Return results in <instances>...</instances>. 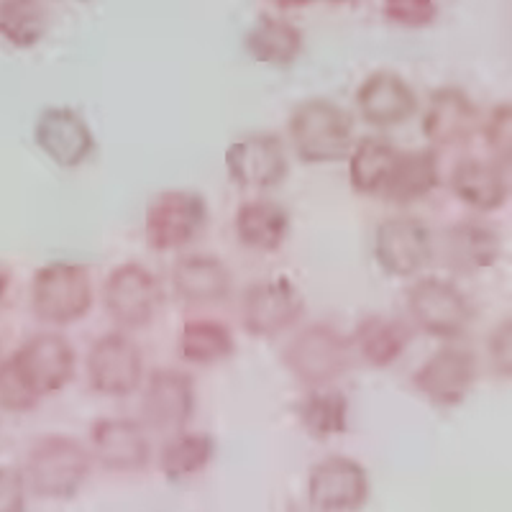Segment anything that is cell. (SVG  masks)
<instances>
[{
  "mask_svg": "<svg viewBox=\"0 0 512 512\" xmlns=\"http://www.w3.org/2000/svg\"><path fill=\"white\" fill-rule=\"evenodd\" d=\"M93 472L90 448L75 436L49 433L31 443L24 464V482L41 500H72Z\"/></svg>",
  "mask_w": 512,
  "mask_h": 512,
  "instance_id": "1",
  "label": "cell"
},
{
  "mask_svg": "<svg viewBox=\"0 0 512 512\" xmlns=\"http://www.w3.org/2000/svg\"><path fill=\"white\" fill-rule=\"evenodd\" d=\"M287 131L292 149L305 164L344 162L354 146V121L341 105L326 98L295 105Z\"/></svg>",
  "mask_w": 512,
  "mask_h": 512,
  "instance_id": "2",
  "label": "cell"
},
{
  "mask_svg": "<svg viewBox=\"0 0 512 512\" xmlns=\"http://www.w3.org/2000/svg\"><path fill=\"white\" fill-rule=\"evenodd\" d=\"M93 308V282L88 269L72 262H52L34 272L31 310L41 323L70 326Z\"/></svg>",
  "mask_w": 512,
  "mask_h": 512,
  "instance_id": "3",
  "label": "cell"
},
{
  "mask_svg": "<svg viewBox=\"0 0 512 512\" xmlns=\"http://www.w3.org/2000/svg\"><path fill=\"white\" fill-rule=\"evenodd\" d=\"M282 361L287 372L305 387H331L351 364L349 338L328 323H310L295 333Z\"/></svg>",
  "mask_w": 512,
  "mask_h": 512,
  "instance_id": "4",
  "label": "cell"
},
{
  "mask_svg": "<svg viewBox=\"0 0 512 512\" xmlns=\"http://www.w3.org/2000/svg\"><path fill=\"white\" fill-rule=\"evenodd\" d=\"M208 228V203L200 192L164 190L146 205L144 236L149 249L180 251Z\"/></svg>",
  "mask_w": 512,
  "mask_h": 512,
  "instance_id": "5",
  "label": "cell"
},
{
  "mask_svg": "<svg viewBox=\"0 0 512 512\" xmlns=\"http://www.w3.org/2000/svg\"><path fill=\"white\" fill-rule=\"evenodd\" d=\"M6 359L39 402L62 392L77 369L75 349L59 333H34Z\"/></svg>",
  "mask_w": 512,
  "mask_h": 512,
  "instance_id": "6",
  "label": "cell"
},
{
  "mask_svg": "<svg viewBox=\"0 0 512 512\" xmlns=\"http://www.w3.org/2000/svg\"><path fill=\"white\" fill-rule=\"evenodd\" d=\"M105 313L123 331L149 326L164 303L162 282L144 264L126 262L108 274L103 287Z\"/></svg>",
  "mask_w": 512,
  "mask_h": 512,
  "instance_id": "7",
  "label": "cell"
},
{
  "mask_svg": "<svg viewBox=\"0 0 512 512\" xmlns=\"http://www.w3.org/2000/svg\"><path fill=\"white\" fill-rule=\"evenodd\" d=\"M410 320L423 333L443 341L461 338L472 323V305L454 282L423 277L408 290Z\"/></svg>",
  "mask_w": 512,
  "mask_h": 512,
  "instance_id": "8",
  "label": "cell"
},
{
  "mask_svg": "<svg viewBox=\"0 0 512 512\" xmlns=\"http://www.w3.org/2000/svg\"><path fill=\"white\" fill-rule=\"evenodd\" d=\"M305 492L315 512H359L372 497V479L359 461L336 454L313 464Z\"/></svg>",
  "mask_w": 512,
  "mask_h": 512,
  "instance_id": "9",
  "label": "cell"
},
{
  "mask_svg": "<svg viewBox=\"0 0 512 512\" xmlns=\"http://www.w3.org/2000/svg\"><path fill=\"white\" fill-rule=\"evenodd\" d=\"M85 369L93 392L103 397H128L144 382V354L123 331L105 333L90 346Z\"/></svg>",
  "mask_w": 512,
  "mask_h": 512,
  "instance_id": "10",
  "label": "cell"
},
{
  "mask_svg": "<svg viewBox=\"0 0 512 512\" xmlns=\"http://www.w3.org/2000/svg\"><path fill=\"white\" fill-rule=\"evenodd\" d=\"M433 254L431 228L418 218H387L374 233V259L390 277H415L431 264Z\"/></svg>",
  "mask_w": 512,
  "mask_h": 512,
  "instance_id": "11",
  "label": "cell"
},
{
  "mask_svg": "<svg viewBox=\"0 0 512 512\" xmlns=\"http://www.w3.org/2000/svg\"><path fill=\"white\" fill-rule=\"evenodd\" d=\"M305 313V297L300 287L287 277L259 280L244 292L241 318L246 333L254 338H277L292 328Z\"/></svg>",
  "mask_w": 512,
  "mask_h": 512,
  "instance_id": "12",
  "label": "cell"
},
{
  "mask_svg": "<svg viewBox=\"0 0 512 512\" xmlns=\"http://www.w3.org/2000/svg\"><path fill=\"white\" fill-rule=\"evenodd\" d=\"M477 382V359L461 346H443L428 356L413 374L418 395L436 408H456L469 397Z\"/></svg>",
  "mask_w": 512,
  "mask_h": 512,
  "instance_id": "13",
  "label": "cell"
},
{
  "mask_svg": "<svg viewBox=\"0 0 512 512\" xmlns=\"http://www.w3.org/2000/svg\"><path fill=\"white\" fill-rule=\"evenodd\" d=\"M226 169L241 190L264 192L285 182L290 164L280 136L249 134L226 149Z\"/></svg>",
  "mask_w": 512,
  "mask_h": 512,
  "instance_id": "14",
  "label": "cell"
},
{
  "mask_svg": "<svg viewBox=\"0 0 512 512\" xmlns=\"http://www.w3.org/2000/svg\"><path fill=\"white\" fill-rule=\"evenodd\" d=\"M90 456L105 472L139 474L152 461V441L136 420L100 418L90 425Z\"/></svg>",
  "mask_w": 512,
  "mask_h": 512,
  "instance_id": "15",
  "label": "cell"
},
{
  "mask_svg": "<svg viewBox=\"0 0 512 512\" xmlns=\"http://www.w3.org/2000/svg\"><path fill=\"white\" fill-rule=\"evenodd\" d=\"M144 425L157 433H180L195 413V384L190 374L180 369H154L146 379Z\"/></svg>",
  "mask_w": 512,
  "mask_h": 512,
  "instance_id": "16",
  "label": "cell"
},
{
  "mask_svg": "<svg viewBox=\"0 0 512 512\" xmlns=\"http://www.w3.org/2000/svg\"><path fill=\"white\" fill-rule=\"evenodd\" d=\"M34 141L57 167L75 169L90 159L95 149L88 121L67 105H52L34 123Z\"/></svg>",
  "mask_w": 512,
  "mask_h": 512,
  "instance_id": "17",
  "label": "cell"
},
{
  "mask_svg": "<svg viewBox=\"0 0 512 512\" xmlns=\"http://www.w3.org/2000/svg\"><path fill=\"white\" fill-rule=\"evenodd\" d=\"M479 111L461 88L433 90L423 113V134L436 149H459L477 134Z\"/></svg>",
  "mask_w": 512,
  "mask_h": 512,
  "instance_id": "18",
  "label": "cell"
},
{
  "mask_svg": "<svg viewBox=\"0 0 512 512\" xmlns=\"http://www.w3.org/2000/svg\"><path fill=\"white\" fill-rule=\"evenodd\" d=\"M356 108L374 128H392L408 121L418 108L413 88L397 72H372L356 90Z\"/></svg>",
  "mask_w": 512,
  "mask_h": 512,
  "instance_id": "19",
  "label": "cell"
},
{
  "mask_svg": "<svg viewBox=\"0 0 512 512\" xmlns=\"http://www.w3.org/2000/svg\"><path fill=\"white\" fill-rule=\"evenodd\" d=\"M443 259L456 274H477L495 267L502 254L500 236L482 221H459L443 231Z\"/></svg>",
  "mask_w": 512,
  "mask_h": 512,
  "instance_id": "20",
  "label": "cell"
},
{
  "mask_svg": "<svg viewBox=\"0 0 512 512\" xmlns=\"http://www.w3.org/2000/svg\"><path fill=\"white\" fill-rule=\"evenodd\" d=\"M413 344V331L405 320L392 315H367L356 323L349 338L351 354L359 356L367 367L387 369L402 359Z\"/></svg>",
  "mask_w": 512,
  "mask_h": 512,
  "instance_id": "21",
  "label": "cell"
},
{
  "mask_svg": "<svg viewBox=\"0 0 512 512\" xmlns=\"http://www.w3.org/2000/svg\"><path fill=\"white\" fill-rule=\"evenodd\" d=\"M505 172L507 169L495 159H461L451 169V190L466 208L477 213H495L510 195Z\"/></svg>",
  "mask_w": 512,
  "mask_h": 512,
  "instance_id": "22",
  "label": "cell"
},
{
  "mask_svg": "<svg viewBox=\"0 0 512 512\" xmlns=\"http://www.w3.org/2000/svg\"><path fill=\"white\" fill-rule=\"evenodd\" d=\"M172 290L187 305H218L231 295V269L213 254H190L172 267Z\"/></svg>",
  "mask_w": 512,
  "mask_h": 512,
  "instance_id": "23",
  "label": "cell"
},
{
  "mask_svg": "<svg viewBox=\"0 0 512 512\" xmlns=\"http://www.w3.org/2000/svg\"><path fill=\"white\" fill-rule=\"evenodd\" d=\"M236 239L259 254H272L290 239V213L274 200H249L236 210Z\"/></svg>",
  "mask_w": 512,
  "mask_h": 512,
  "instance_id": "24",
  "label": "cell"
},
{
  "mask_svg": "<svg viewBox=\"0 0 512 512\" xmlns=\"http://www.w3.org/2000/svg\"><path fill=\"white\" fill-rule=\"evenodd\" d=\"M441 182V169L433 149H418V152H400L395 159L382 198L397 205H410L428 198Z\"/></svg>",
  "mask_w": 512,
  "mask_h": 512,
  "instance_id": "25",
  "label": "cell"
},
{
  "mask_svg": "<svg viewBox=\"0 0 512 512\" xmlns=\"http://www.w3.org/2000/svg\"><path fill=\"white\" fill-rule=\"evenodd\" d=\"M303 31L280 16H259L244 36L251 59L269 67H290L303 54Z\"/></svg>",
  "mask_w": 512,
  "mask_h": 512,
  "instance_id": "26",
  "label": "cell"
},
{
  "mask_svg": "<svg viewBox=\"0 0 512 512\" xmlns=\"http://www.w3.org/2000/svg\"><path fill=\"white\" fill-rule=\"evenodd\" d=\"M349 400L333 387H310L308 395L295 405V418L315 441L344 436L349 431Z\"/></svg>",
  "mask_w": 512,
  "mask_h": 512,
  "instance_id": "27",
  "label": "cell"
},
{
  "mask_svg": "<svg viewBox=\"0 0 512 512\" xmlns=\"http://www.w3.org/2000/svg\"><path fill=\"white\" fill-rule=\"evenodd\" d=\"M216 459V441L208 433L180 431L172 433L159 451V472L169 482H190L213 464Z\"/></svg>",
  "mask_w": 512,
  "mask_h": 512,
  "instance_id": "28",
  "label": "cell"
},
{
  "mask_svg": "<svg viewBox=\"0 0 512 512\" xmlns=\"http://www.w3.org/2000/svg\"><path fill=\"white\" fill-rule=\"evenodd\" d=\"M233 351H236V341H233L231 328L218 320H187L177 333V354L187 364H200V367L221 364V361L231 359Z\"/></svg>",
  "mask_w": 512,
  "mask_h": 512,
  "instance_id": "29",
  "label": "cell"
},
{
  "mask_svg": "<svg viewBox=\"0 0 512 512\" xmlns=\"http://www.w3.org/2000/svg\"><path fill=\"white\" fill-rule=\"evenodd\" d=\"M400 149L390 144V141L369 136L361 139L359 144L351 146L349 152V180L359 195H382L387 177H390L395 159Z\"/></svg>",
  "mask_w": 512,
  "mask_h": 512,
  "instance_id": "30",
  "label": "cell"
},
{
  "mask_svg": "<svg viewBox=\"0 0 512 512\" xmlns=\"http://www.w3.org/2000/svg\"><path fill=\"white\" fill-rule=\"evenodd\" d=\"M47 29L49 13L41 0H0V41L11 49H34Z\"/></svg>",
  "mask_w": 512,
  "mask_h": 512,
  "instance_id": "31",
  "label": "cell"
},
{
  "mask_svg": "<svg viewBox=\"0 0 512 512\" xmlns=\"http://www.w3.org/2000/svg\"><path fill=\"white\" fill-rule=\"evenodd\" d=\"M382 13L400 29H428L438 16V0H382Z\"/></svg>",
  "mask_w": 512,
  "mask_h": 512,
  "instance_id": "32",
  "label": "cell"
},
{
  "mask_svg": "<svg viewBox=\"0 0 512 512\" xmlns=\"http://www.w3.org/2000/svg\"><path fill=\"white\" fill-rule=\"evenodd\" d=\"M484 141L492 149V157L497 164L507 169L512 159V105L500 103L489 111L487 123H484Z\"/></svg>",
  "mask_w": 512,
  "mask_h": 512,
  "instance_id": "33",
  "label": "cell"
},
{
  "mask_svg": "<svg viewBox=\"0 0 512 512\" xmlns=\"http://www.w3.org/2000/svg\"><path fill=\"white\" fill-rule=\"evenodd\" d=\"M26 489L24 474L11 466H0V512H26Z\"/></svg>",
  "mask_w": 512,
  "mask_h": 512,
  "instance_id": "34",
  "label": "cell"
},
{
  "mask_svg": "<svg viewBox=\"0 0 512 512\" xmlns=\"http://www.w3.org/2000/svg\"><path fill=\"white\" fill-rule=\"evenodd\" d=\"M489 361L502 379L510 377L512 369V326L510 320H502L495 331L489 333Z\"/></svg>",
  "mask_w": 512,
  "mask_h": 512,
  "instance_id": "35",
  "label": "cell"
},
{
  "mask_svg": "<svg viewBox=\"0 0 512 512\" xmlns=\"http://www.w3.org/2000/svg\"><path fill=\"white\" fill-rule=\"evenodd\" d=\"M274 8H280V11H295V8H305L315 0H269Z\"/></svg>",
  "mask_w": 512,
  "mask_h": 512,
  "instance_id": "36",
  "label": "cell"
},
{
  "mask_svg": "<svg viewBox=\"0 0 512 512\" xmlns=\"http://www.w3.org/2000/svg\"><path fill=\"white\" fill-rule=\"evenodd\" d=\"M8 287H11V272H8V269L3 267V264H0V303L6 300Z\"/></svg>",
  "mask_w": 512,
  "mask_h": 512,
  "instance_id": "37",
  "label": "cell"
},
{
  "mask_svg": "<svg viewBox=\"0 0 512 512\" xmlns=\"http://www.w3.org/2000/svg\"><path fill=\"white\" fill-rule=\"evenodd\" d=\"M326 3H331V6H356L359 0H326Z\"/></svg>",
  "mask_w": 512,
  "mask_h": 512,
  "instance_id": "38",
  "label": "cell"
},
{
  "mask_svg": "<svg viewBox=\"0 0 512 512\" xmlns=\"http://www.w3.org/2000/svg\"><path fill=\"white\" fill-rule=\"evenodd\" d=\"M287 512H315V510H310L308 507V510H287Z\"/></svg>",
  "mask_w": 512,
  "mask_h": 512,
  "instance_id": "39",
  "label": "cell"
}]
</instances>
